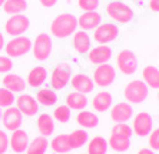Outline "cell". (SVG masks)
<instances>
[{"instance_id": "obj_1", "label": "cell", "mask_w": 159, "mask_h": 154, "mask_svg": "<svg viewBox=\"0 0 159 154\" xmlns=\"http://www.w3.org/2000/svg\"><path fill=\"white\" fill-rule=\"evenodd\" d=\"M78 29V19L70 13H62L53 19L50 24V33L56 39H66Z\"/></svg>"}, {"instance_id": "obj_2", "label": "cell", "mask_w": 159, "mask_h": 154, "mask_svg": "<svg viewBox=\"0 0 159 154\" xmlns=\"http://www.w3.org/2000/svg\"><path fill=\"white\" fill-rule=\"evenodd\" d=\"M149 87L143 80H132L123 88V97L129 104H141L148 99Z\"/></svg>"}, {"instance_id": "obj_3", "label": "cell", "mask_w": 159, "mask_h": 154, "mask_svg": "<svg viewBox=\"0 0 159 154\" xmlns=\"http://www.w3.org/2000/svg\"><path fill=\"white\" fill-rule=\"evenodd\" d=\"M32 50V40L26 36H16L11 37L7 43L4 44V51L6 56H9L10 59H16V57H22V56L27 54Z\"/></svg>"}, {"instance_id": "obj_4", "label": "cell", "mask_w": 159, "mask_h": 154, "mask_svg": "<svg viewBox=\"0 0 159 154\" xmlns=\"http://www.w3.org/2000/svg\"><path fill=\"white\" fill-rule=\"evenodd\" d=\"M32 50H33L34 59L39 60V62H46L50 57L53 50L52 37L48 33L37 34L34 41H32Z\"/></svg>"}, {"instance_id": "obj_5", "label": "cell", "mask_w": 159, "mask_h": 154, "mask_svg": "<svg viewBox=\"0 0 159 154\" xmlns=\"http://www.w3.org/2000/svg\"><path fill=\"white\" fill-rule=\"evenodd\" d=\"M72 79V67L66 62L59 63L50 74V86L53 90H63Z\"/></svg>"}, {"instance_id": "obj_6", "label": "cell", "mask_w": 159, "mask_h": 154, "mask_svg": "<svg viewBox=\"0 0 159 154\" xmlns=\"http://www.w3.org/2000/svg\"><path fill=\"white\" fill-rule=\"evenodd\" d=\"M106 13L107 16L118 23H129L133 19V10L128 6V4L115 0L106 6Z\"/></svg>"}, {"instance_id": "obj_7", "label": "cell", "mask_w": 159, "mask_h": 154, "mask_svg": "<svg viewBox=\"0 0 159 154\" xmlns=\"http://www.w3.org/2000/svg\"><path fill=\"white\" fill-rule=\"evenodd\" d=\"M30 27V20L27 16L22 15H13L6 20L4 23V32L10 34L11 37L23 36Z\"/></svg>"}, {"instance_id": "obj_8", "label": "cell", "mask_w": 159, "mask_h": 154, "mask_svg": "<svg viewBox=\"0 0 159 154\" xmlns=\"http://www.w3.org/2000/svg\"><path fill=\"white\" fill-rule=\"evenodd\" d=\"M116 79V70L115 67L105 63V64H99L96 66L95 71H93V83L98 87H109L111 84H113V81Z\"/></svg>"}, {"instance_id": "obj_9", "label": "cell", "mask_w": 159, "mask_h": 154, "mask_svg": "<svg viewBox=\"0 0 159 154\" xmlns=\"http://www.w3.org/2000/svg\"><path fill=\"white\" fill-rule=\"evenodd\" d=\"M116 66H118L119 71L123 73L125 76H132L133 73H136L138 70V57L132 50H125L119 51L118 57H116Z\"/></svg>"}, {"instance_id": "obj_10", "label": "cell", "mask_w": 159, "mask_h": 154, "mask_svg": "<svg viewBox=\"0 0 159 154\" xmlns=\"http://www.w3.org/2000/svg\"><path fill=\"white\" fill-rule=\"evenodd\" d=\"M119 36V27L115 23H100L93 30V40L99 44H107L116 40Z\"/></svg>"}, {"instance_id": "obj_11", "label": "cell", "mask_w": 159, "mask_h": 154, "mask_svg": "<svg viewBox=\"0 0 159 154\" xmlns=\"http://www.w3.org/2000/svg\"><path fill=\"white\" fill-rule=\"evenodd\" d=\"M132 118L133 134H136L138 137H148L149 133L153 130V120H152L151 114L146 113V111H141Z\"/></svg>"}, {"instance_id": "obj_12", "label": "cell", "mask_w": 159, "mask_h": 154, "mask_svg": "<svg viewBox=\"0 0 159 154\" xmlns=\"http://www.w3.org/2000/svg\"><path fill=\"white\" fill-rule=\"evenodd\" d=\"M2 123H3L6 130L16 131L23 124V114L20 113V110H19L17 107H13V106L7 107L2 113Z\"/></svg>"}, {"instance_id": "obj_13", "label": "cell", "mask_w": 159, "mask_h": 154, "mask_svg": "<svg viewBox=\"0 0 159 154\" xmlns=\"http://www.w3.org/2000/svg\"><path fill=\"white\" fill-rule=\"evenodd\" d=\"M16 107L23 116H27V117H33L39 111V103L36 101L33 96L27 94V93H22L16 99Z\"/></svg>"}, {"instance_id": "obj_14", "label": "cell", "mask_w": 159, "mask_h": 154, "mask_svg": "<svg viewBox=\"0 0 159 154\" xmlns=\"http://www.w3.org/2000/svg\"><path fill=\"white\" fill-rule=\"evenodd\" d=\"M133 117V107L128 101L116 103L111 107V118L115 123H128Z\"/></svg>"}, {"instance_id": "obj_15", "label": "cell", "mask_w": 159, "mask_h": 154, "mask_svg": "<svg viewBox=\"0 0 159 154\" xmlns=\"http://www.w3.org/2000/svg\"><path fill=\"white\" fill-rule=\"evenodd\" d=\"M29 141V134L25 130L19 128L16 131H11V136L9 137V147L13 150V153L22 154L26 151Z\"/></svg>"}, {"instance_id": "obj_16", "label": "cell", "mask_w": 159, "mask_h": 154, "mask_svg": "<svg viewBox=\"0 0 159 154\" xmlns=\"http://www.w3.org/2000/svg\"><path fill=\"white\" fill-rule=\"evenodd\" d=\"M70 86L73 87L75 92H79L82 94H89L95 88V83H93L92 77H89L88 74H83V73H78L75 76H72Z\"/></svg>"}, {"instance_id": "obj_17", "label": "cell", "mask_w": 159, "mask_h": 154, "mask_svg": "<svg viewBox=\"0 0 159 154\" xmlns=\"http://www.w3.org/2000/svg\"><path fill=\"white\" fill-rule=\"evenodd\" d=\"M88 57L92 64H96V66L105 64L112 59V49L106 44H100V46H96L89 50Z\"/></svg>"}, {"instance_id": "obj_18", "label": "cell", "mask_w": 159, "mask_h": 154, "mask_svg": "<svg viewBox=\"0 0 159 154\" xmlns=\"http://www.w3.org/2000/svg\"><path fill=\"white\" fill-rule=\"evenodd\" d=\"M72 44L73 49L78 51L79 54H86L89 53V50L92 49V41L90 37L86 33L85 30H78L73 33V39H72Z\"/></svg>"}, {"instance_id": "obj_19", "label": "cell", "mask_w": 159, "mask_h": 154, "mask_svg": "<svg viewBox=\"0 0 159 154\" xmlns=\"http://www.w3.org/2000/svg\"><path fill=\"white\" fill-rule=\"evenodd\" d=\"M102 23V16L98 11H85L80 17L78 19V26L80 30H95L98 26Z\"/></svg>"}, {"instance_id": "obj_20", "label": "cell", "mask_w": 159, "mask_h": 154, "mask_svg": "<svg viewBox=\"0 0 159 154\" xmlns=\"http://www.w3.org/2000/svg\"><path fill=\"white\" fill-rule=\"evenodd\" d=\"M113 104V97L109 92H99L95 94L92 100V106L93 110L98 111V113H105L112 107Z\"/></svg>"}, {"instance_id": "obj_21", "label": "cell", "mask_w": 159, "mask_h": 154, "mask_svg": "<svg viewBox=\"0 0 159 154\" xmlns=\"http://www.w3.org/2000/svg\"><path fill=\"white\" fill-rule=\"evenodd\" d=\"M36 126H37L39 133H40V136L46 137V139L52 136L53 131H55V120L48 113H42L37 116Z\"/></svg>"}, {"instance_id": "obj_22", "label": "cell", "mask_w": 159, "mask_h": 154, "mask_svg": "<svg viewBox=\"0 0 159 154\" xmlns=\"http://www.w3.org/2000/svg\"><path fill=\"white\" fill-rule=\"evenodd\" d=\"M3 87L10 90L11 93H22L25 92L26 87V81L22 76L15 73H7L3 77Z\"/></svg>"}, {"instance_id": "obj_23", "label": "cell", "mask_w": 159, "mask_h": 154, "mask_svg": "<svg viewBox=\"0 0 159 154\" xmlns=\"http://www.w3.org/2000/svg\"><path fill=\"white\" fill-rule=\"evenodd\" d=\"M48 80V70L43 66H36L29 71L27 74L26 84H29L30 87H40L42 84H44V81Z\"/></svg>"}, {"instance_id": "obj_24", "label": "cell", "mask_w": 159, "mask_h": 154, "mask_svg": "<svg viewBox=\"0 0 159 154\" xmlns=\"http://www.w3.org/2000/svg\"><path fill=\"white\" fill-rule=\"evenodd\" d=\"M89 104V100L86 94H82L79 92H72L66 96V106L70 110H85Z\"/></svg>"}, {"instance_id": "obj_25", "label": "cell", "mask_w": 159, "mask_h": 154, "mask_svg": "<svg viewBox=\"0 0 159 154\" xmlns=\"http://www.w3.org/2000/svg\"><path fill=\"white\" fill-rule=\"evenodd\" d=\"M76 123L82 128H95L99 124V117L93 111L89 110H80L76 116Z\"/></svg>"}, {"instance_id": "obj_26", "label": "cell", "mask_w": 159, "mask_h": 154, "mask_svg": "<svg viewBox=\"0 0 159 154\" xmlns=\"http://www.w3.org/2000/svg\"><path fill=\"white\" fill-rule=\"evenodd\" d=\"M142 80L148 87L159 90V69L155 66H146L142 70Z\"/></svg>"}, {"instance_id": "obj_27", "label": "cell", "mask_w": 159, "mask_h": 154, "mask_svg": "<svg viewBox=\"0 0 159 154\" xmlns=\"http://www.w3.org/2000/svg\"><path fill=\"white\" fill-rule=\"evenodd\" d=\"M50 148L57 154H66L72 151V147L69 144V136L67 134H57L50 140Z\"/></svg>"}, {"instance_id": "obj_28", "label": "cell", "mask_w": 159, "mask_h": 154, "mask_svg": "<svg viewBox=\"0 0 159 154\" xmlns=\"http://www.w3.org/2000/svg\"><path fill=\"white\" fill-rule=\"evenodd\" d=\"M36 101L44 107H50V106H55L56 104L57 96H56L53 88L44 87V88H40V90L36 93Z\"/></svg>"}, {"instance_id": "obj_29", "label": "cell", "mask_w": 159, "mask_h": 154, "mask_svg": "<svg viewBox=\"0 0 159 154\" xmlns=\"http://www.w3.org/2000/svg\"><path fill=\"white\" fill-rule=\"evenodd\" d=\"M107 148V140L102 136H95L90 141H88V154H106Z\"/></svg>"}, {"instance_id": "obj_30", "label": "cell", "mask_w": 159, "mask_h": 154, "mask_svg": "<svg viewBox=\"0 0 159 154\" xmlns=\"http://www.w3.org/2000/svg\"><path fill=\"white\" fill-rule=\"evenodd\" d=\"M107 144L113 151H118V153H123V151H128L130 147V139L129 137H122V136H115V134H111L109 140H107Z\"/></svg>"}, {"instance_id": "obj_31", "label": "cell", "mask_w": 159, "mask_h": 154, "mask_svg": "<svg viewBox=\"0 0 159 154\" xmlns=\"http://www.w3.org/2000/svg\"><path fill=\"white\" fill-rule=\"evenodd\" d=\"M27 9V0H6L3 4L4 13L13 16V15H22Z\"/></svg>"}, {"instance_id": "obj_32", "label": "cell", "mask_w": 159, "mask_h": 154, "mask_svg": "<svg viewBox=\"0 0 159 154\" xmlns=\"http://www.w3.org/2000/svg\"><path fill=\"white\" fill-rule=\"evenodd\" d=\"M48 150V139L43 136L34 137L32 141H29V146H27L26 154H44Z\"/></svg>"}, {"instance_id": "obj_33", "label": "cell", "mask_w": 159, "mask_h": 154, "mask_svg": "<svg viewBox=\"0 0 159 154\" xmlns=\"http://www.w3.org/2000/svg\"><path fill=\"white\" fill-rule=\"evenodd\" d=\"M67 136H69V144H70L72 150L83 147L89 141V136L86 130H75V131H72Z\"/></svg>"}, {"instance_id": "obj_34", "label": "cell", "mask_w": 159, "mask_h": 154, "mask_svg": "<svg viewBox=\"0 0 159 154\" xmlns=\"http://www.w3.org/2000/svg\"><path fill=\"white\" fill-rule=\"evenodd\" d=\"M15 101H16L15 93H11L10 90H7L4 87H0V109L11 107Z\"/></svg>"}, {"instance_id": "obj_35", "label": "cell", "mask_w": 159, "mask_h": 154, "mask_svg": "<svg viewBox=\"0 0 159 154\" xmlns=\"http://www.w3.org/2000/svg\"><path fill=\"white\" fill-rule=\"evenodd\" d=\"M53 118H55L56 121H59V123H67V121L70 120V109H69L66 104L55 107Z\"/></svg>"}, {"instance_id": "obj_36", "label": "cell", "mask_w": 159, "mask_h": 154, "mask_svg": "<svg viewBox=\"0 0 159 154\" xmlns=\"http://www.w3.org/2000/svg\"><path fill=\"white\" fill-rule=\"evenodd\" d=\"M111 134H115V136H122V137H132L133 134V130L128 123H116L112 128V133Z\"/></svg>"}, {"instance_id": "obj_37", "label": "cell", "mask_w": 159, "mask_h": 154, "mask_svg": "<svg viewBox=\"0 0 159 154\" xmlns=\"http://www.w3.org/2000/svg\"><path fill=\"white\" fill-rule=\"evenodd\" d=\"M148 144L149 148L153 151H159V127L153 128L148 136Z\"/></svg>"}, {"instance_id": "obj_38", "label": "cell", "mask_w": 159, "mask_h": 154, "mask_svg": "<svg viewBox=\"0 0 159 154\" xmlns=\"http://www.w3.org/2000/svg\"><path fill=\"white\" fill-rule=\"evenodd\" d=\"M78 6L85 11H96L99 7V0H78Z\"/></svg>"}, {"instance_id": "obj_39", "label": "cell", "mask_w": 159, "mask_h": 154, "mask_svg": "<svg viewBox=\"0 0 159 154\" xmlns=\"http://www.w3.org/2000/svg\"><path fill=\"white\" fill-rule=\"evenodd\" d=\"M13 70V60L9 56H0V73H10Z\"/></svg>"}, {"instance_id": "obj_40", "label": "cell", "mask_w": 159, "mask_h": 154, "mask_svg": "<svg viewBox=\"0 0 159 154\" xmlns=\"http://www.w3.org/2000/svg\"><path fill=\"white\" fill-rule=\"evenodd\" d=\"M9 148V136L4 130H0V154H4Z\"/></svg>"}, {"instance_id": "obj_41", "label": "cell", "mask_w": 159, "mask_h": 154, "mask_svg": "<svg viewBox=\"0 0 159 154\" xmlns=\"http://www.w3.org/2000/svg\"><path fill=\"white\" fill-rule=\"evenodd\" d=\"M148 7L155 13H159V0H149L148 2Z\"/></svg>"}, {"instance_id": "obj_42", "label": "cell", "mask_w": 159, "mask_h": 154, "mask_svg": "<svg viewBox=\"0 0 159 154\" xmlns=\"http://www.w3.org/2000/svg\"><path fill=\"white\" fill-rule=\"evenodd\" d=\"M40 4L43 7H53L56 3H57V0H39Z\"/></svg>"}, {"instance_id": "obj_43", "label": "cell", "mask_w": 159, "mask_h": 154, "mask_svg": "<svg viewBox=\"0 0 159 154\" xmlns=\"http://www.w3.org/2000/svg\"><path fill=\"white\" fill-rule=\"evenodd\" d=\"M138 154H155V153L151 148H141V150L138 151Z\"/></svg>"}, {"instance_id": "obj_44", "label": "cell", "mask_w": 159, "mask_h": 154, "mask_svg": "<svg viewBox=\"0 0 159 154\" xmlns=\"http://www.w3.org/2000/svg\"><path fill=\"white\" fill-rule=\"evenodd\" d=\"M4 44H6V41H4V36L0 33V51L4 49Z\"/></svg>"}, {"instance_id": "obj_45", "label": "cell", "mask_w": 159, "mask_h": 154, "mask_svg": "<svg viewBox=\"0 0 159 154\" xmlns=\"http://www.w3.org/2000/svg\"><path fill=\"white\" fill-rule=\"evenodd\" d=\"M4 2H6V0H0V7H2V6L4 4Z\"/></svg>"}, {"instance_id": "obj_46", "label": "cell", "mask_w": 159, "mask_h": 154, "mask_svg": "<svg viewBox=\"0 0 159 154\" xmlns=\"http://www.w3.org/2000/svg\"><path fill=\"white\" fill-rule=\"evenodd\" d=\"M0 120H2V109H0Z\"/></svg>"}, {"instance_id": "obj_47", "label": "cell", "mask_w": 159, "mask_h": 154, "mask_svg": "<svg viewBox=\"0 0 159 154\" xmlns=\"http://www.w3.org/2000/svg\"><path fill=\"white\" fill-rule=\"evenodd\" d=\"M158 101H159V92H158Z\"/></svg>"}, {"instance_id": "obj_48", "label": "cell", "mask_w": 159, "mask_h": 154, "mask_svg": "<svg viewBox=\"0 0 159 154\" xmlns=\"http://www.w3.org/2000/svg\"><path fill=\"white\" fill-rule=\"evenodd\" d=\"M66 154H69V153H66Z\"/></svg>"}]
</instances>
